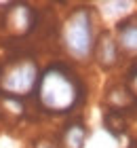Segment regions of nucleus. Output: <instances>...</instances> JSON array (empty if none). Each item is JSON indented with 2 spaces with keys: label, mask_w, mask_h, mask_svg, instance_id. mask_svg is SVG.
<instances>
[{
  "label": "nucleus",
  "mask_w": 137,
  "mask_h": 148,
  "mask_svg": "<svg viewBox=\"0 0 137 148\" xmlns=\"http://www.w3.org/2000/svg\"><path fill=\"white\" fill-rule=\"evenodd\" d=\"M36 93L46 112H70L80 99V85L67 68L51 66L40 74Z\"/></svg>",
  "instance_id": "obj_1"
},
{
  "label": "nucleus",
  "mask_w": 137,
  "mask_h": 148,
  "mask_svg": "<svg viewBox=\"0 0 137 148\" xmlns=\"http://www.w3.org/2000/svg\"><path fill=\"white\" fill-rule=\"evenodd\" d=\"M61 40H63V47L70 57L78 59V62H87L93 55L95 42H97L93 11L87 9V6L74 9L63 23Z\"/></svg>",
  "instance_id": "obj_2"
},
{
  "label": "nucleus",
  "mask_w": 137,
  "mask_h": 148,
  "mask_svg": "<svg viewBox=\"0 0 137 148\" xmlns=\"http://www.w3.org/2000/svg\"><path fill=\"white\" fill-rule=\"evenodd\" d=\"M38 78H40L38 64L30 57H23L4 68V72L0 74V89L6 93V97L21 99L30 95L32 91H36Z\"/></svg>",
  "instance_id": "obj_3"
},
{
  "label": "nucleus",
  "mask_w": 137,
  "mask_h": 148,
  "mask_svg": "<svg viewBox=\"0 0 137 148\" xmlns=\"http://www.w3.org/2000/svg\"><path fill=\"white\" fill-rule=\"evenodd\" d=\"M95 59L101 68H114L118 64V42H116V36L110 34V32H104L101 36H97V42H95V51H93Z\"/></svg>",
  "instance_id": "obj_4"
},
{
  "label": "nucleus",
  "mask_w": 137,
  "mask_h": 148,
  "mask_svg": "<svg viewBox=\"0 0 137 148\" xmlns=\"http://www.w3.org/2000/svg\"><path fill=\"white\" fill-rule=\"evenodd\" d=\"M116 42L127 55H137V17L122 19L116 25Z\"/></svg>",
  "instance_id": "obj_5"
},
{
  "label": "nucleus",
  "mask_w": 137,
  "mask_h": 148,
  "mask_svg": "<svg viewBox=\"0 0 137 148\" xmlns=\"http://www.w3.org/2000/svg\"><path fill=\"white\" fill-rule=\"evenodd\" d=\"M32 9L27 4H15L11 6L9 13H6V28L11 32H15V34H23L32 28Z\"/></svg>",
  "instance_id": "obj_6"
},
{
  "label": "nucleus",
  "mask_w": 137,
  "mask_h": 148,
  "mask_svg": "<svg viewBox=\"0 0 137 148\" xmlns=\"http://www.w3.org/2000/svg\"><path fill=\"white\" fill-rule=\"evenodd\" d=\"M85 140H87V129H85V125H80V123L70 125L63 133L65 148H82L85 146Z\"/></svg>",
  "instance_id": "obj_7"
},
{
  "label": "nucleus",
  "mask_w": 137,
  "mask_h": 148,
  "mask_svg": "<svg viewBox=\"0 0 137 148\" xmlns=\"http://www.w3.org/2000/svg\"><path fill=\"white\" fill-rule=\"evenodd\" d=\"M129 87H131L133 95H137V68L133 72H129Z\"/></svg>",
  "instance_id": "obj_8"
},
{
  "label": "nucleus",
  "mask_w": 137,
  "mask_h": 148,
  "mask_svg": "<svg viewBox=\"0 0 137 148\" xmlns=\"http://www.w3.org/2000/svg\"><path fill=\"white\" fill-rule=\"evenodd\" d=\"M36 148H57V146H55L53 142H38Z\"/></svg>",
  "instance_id": "obj_9"
}]
</instances>
